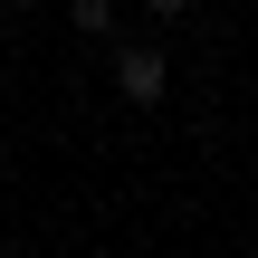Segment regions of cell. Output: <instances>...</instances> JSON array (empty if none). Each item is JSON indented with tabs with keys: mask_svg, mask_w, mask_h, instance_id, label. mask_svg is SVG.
Returning <instances> with one entry per match:
<instances>
[{
	"mask_svg": "<svg viewBox=\"0 0 258 258\" xmlns=\"http://www.w3.org/2000/svg\"><path fill=\"white\" fill-rule=\"evenodd\" d=\"M163 86H172V67H163L153 48H124V57H115V96H124V105H153Z\"/></svg>",
	"mask_w": 258,
	"mask_h": 258,
	"instance_id": "1",
	"label": "cell"
},
{
	"mask_svg": "<svg viewBox=\"0 0 258 258\" xmlns=\"http://www.w3.org/2000/svg\"><path fill=\"white\" fill-rule=\"evenodd\" d=\"M67 19L77 29H115V0H67Z\"/></svg>",
	"mask_w": 258,
	"mask_h": 258,
	"instance_id": "2",
	"label": "cell"
},
{
	"mask_svg": "<svg viewBox=\"0 0 258 258\" xmlns=\"http://www.w3.org/2000/svg\"><path fill=\"white\" fill-rule=\"evenodd\" d=\"M10 10H19V0H10Z\"/></svg>",
	"mask_w": 258,
	"mask_h": 258,
	"instance_id": "5",
	"label": "cell"
},
{
	"mask_svg": "<svg viewBox=\"0 0 258 258\" xmlns=\"http://www.w3.org/2000/svg\"><path fill=\"white\" fill-rule=\"evenodd\" d=\"M0 29H10V0H0Z\"/></svg>",
	"mask_w": 258,
	"mask_h": 258,
	"instance_id": "4",
	"label": "cell"
},
{
	"mask_svg": "<svg viewBox=\"0 0 258 258\" xmlns=\"http://www.w3.org/2000/svg\"><path fill=\"white\" fill-rule=\"evenodd\" d=\"M144 10H153V19H182V10H191V0H144Z\"/></svg>",
	"mask_w": 258,
	"mask_h": 258,
	"instance_id": "3",
	"label": "cell"
}]
</instances>
